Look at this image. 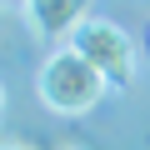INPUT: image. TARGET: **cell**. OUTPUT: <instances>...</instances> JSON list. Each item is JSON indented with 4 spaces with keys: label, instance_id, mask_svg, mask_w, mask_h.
<instances>
[{
    "label": "cell",
    "instance_id": "obj_4",
    "mask_svg": "<svg viewBox=\"0 0 150 150\" xmlns=\"http://www.w3.org/2000/svg\"><path fill=\"white\" fill-rule=\"evenodd\" d=\"M0 150H35V145H20V140H0Z\"/></svg>",
    "mask_w": 150,
    "mask_h": 150
},
{
    "label": "cell",
    "instance_id": "obj_6",
    "mask_svg": "<svg viewBox=\"0 0 150 150\" xmlns=\"http://www.w3.org/2000/svg\"><path fill=\"white\" fill-rule=\"evenodd\" d=\"M0 105H5V90H0Z\"/></svg>",
    "mask_w": 150,
    "mask_h": 150
},
{
    "label": "cell",
    "instance_id": "obj_3",
    "mask_svg": "<svg viewBox=\"0 0 150 150\" xmlns=\"http://www.w3.org/2000/svg\"><path fill=\"white\" fill-rule=\"evenodd\" d=\"M25 10L45 40H70L75 25L85 20V0H25Z\"/></svg>",
    "mask_w": 150,
    "mask_h": 150
},
{
    "label": "cell",
    "instance_id": "obj_1",
    "mask_svg": "<svg viewBox=\"0 0 150 150\" xmlns=\"http://www.w3.org/2000/svg\"><path fill=\"white\" fill-rule=\"evenodd\" d=\"M105 75L85 60V55H75L70 45H60L45 65H40V100L55 110V115H85L105 100Z\"/></svg>",
    "mask_w": 150,
    "mask_h": 150
},
{
    "label": "cell",
    "instance_id": "obj_2",
    "mask_svg": "<svg viewBox=\"0 0 150 150\" xmlns=\"http://www.w3.org/2000/svg\"><path fill=\"white\" fill-rule=\"evenodd\" d=\"M65 45H70L75 55H85V60L105 75V85H130V80H135V45H130V35H125L115 20L85 15Z\"/></svg>",
    "mask_w": 150,
    "mask_h": 150
},
{
    "label": "cell",
    "instance_id": "obj_5",
    "mask_svg": "<svg viewBox=\"0 0 150 150\" xmlns=\"http://www.w3.org/2000/svg\"><path fill=\"white\" fill-rule=\"evenodd\" d=\"M65 150H85V145H65Z\"/></svg>",
    "mask_w": 150,
    "mask_h": 150
}]
</instances>
